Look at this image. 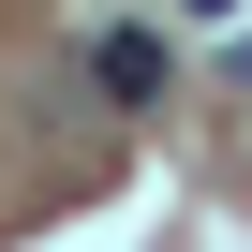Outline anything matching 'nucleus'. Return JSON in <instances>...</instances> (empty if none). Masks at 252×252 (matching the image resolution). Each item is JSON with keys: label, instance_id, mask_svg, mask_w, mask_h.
Wrapping results in <instances>:
<instances>
[{"label": "nucleus", "instance_id": "f257e3e1", "mask_svg": "<svg viewBox=\"0 0 252 252\" xmlns=\"http://www.w3.org/2000/svg\"><path fill=\"white\" fill-rule=\"evenodd\" d=\"M89 74H104V104H149V89H163V45H149V30H104Z\"/></svg>", "mask_w": 252, "mask_h": 252}]
</instances>
